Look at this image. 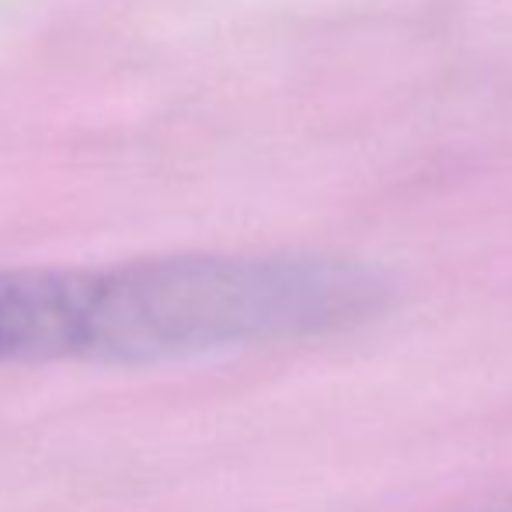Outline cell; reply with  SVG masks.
I'll use <instances>...</instances> for the list:
<instances>
[{
    "label": "cell",
    "mask_w": 512,
    "mask_h": 512,
    "mask_svg": "<svg viewBox=\"0 0 512 512\" xmlns=\"http://www.w3.org/2000/svg\"><path fill=\"white\" fill-rule=\"evenodd\" d=\"M391 300L380 269L331 255H157L88 269L81 363L154 366L328 335Z\"/></svg>",
    "instance_id": "cell-1"
},
{
    "label": "cell",
    "mask_w": 512,
    "mask_h": 512,
    "mask_svg": "<svg viewBox=\"0 0 512 512\" xmlns=\"http://www.w3.org/2000/svg\"><path fill=\"white\" fill-rule=\"evenodd\" d=\"M84 269L0 272V366L77 363Z\"/></svg>",
    "instance_id": "cell-2"
},
{
    "label": "cell",
    "mask_w": 512,
    "mask_h": 512,
    "mask_svg": "<svg viewBox=\"0 0 512 512\" xmlns=\"http://www.w3.org/2000/svg\"><path fill=\"white\" fill-rule=\"evenodd\" d=\"M506 512H512V509H506Z\"/></svg>",
    "instance_id": "cell-3"
}]
</instances>
